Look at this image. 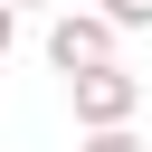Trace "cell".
Masks as SVG:
<instances>
[{"label": "cell", "instance_id": "cell-1", "mask_svg": "<svg viewBox=\"0 0 152 152\" xmlns=\"http://www.w3.org/2000/svg\"><path fill=\"white\" fill-rule=\"evenodd\" d=\"M114 38H124V28H114L104 10H57V19H48V66H57L66 86H76V76H95V66H124V57H114Z\"/></svg>", "mask_w": 152, "mask_h": 152}, {"label": "cell", "instance_id": "cell-2", "mask_svg": "<svg viewBox=\"0 0 152 152\" xmlns=\"http://www.w3.org/2000/svg\"><path fill=\"white\" fill-rule=\"evenodd\" d=\"M66 95H76V124H86V133H133V114H142V76H133V66H95V76H76Z\"/></svg>", "mask_w": 152, "mask_h": 152}, {"label": "cell", "instance_id": "cell-3", "mask_svg": "<svg viewBox=\"0 0 152 152\" xmlns=\"http://www.w3.org/2000/svg\"><path fill=\"white\" fill-rule=\"evenodd\" d=\"M95 10H104L114 28H152V0H95Z\"/></svg>", "mask_w": 152, "mask_h": 152}, {"label": "cell", "instance_id": "cell-4", "mask_svg": "<svg viewBox=\"0 0 152 152\" xmlns=\"http://www.w3.org/2000/svg\"><path fill=\"white\" fill-rule=\"evenodd\" d=\"M86 152H152L142 133H86Z\"/></svg>", "mask_w": 152, "mask_h": 152}, {"label": "cell", "instance_id": "cell-5", "mask_svg": "<svg viewBox=\"0 0 152 152\" xmlns=\"http://www.w3.org/2000/svg\"><path fill=\"white\" fill-rule=\"evenodd\" d=\"M10 48H19V10L0 0V57H10Z\"/></svg>", "mask_w": 152, "mask_h": 152}, {"label": "cell", "instance_id": "cell-6", "mask_svg": "<svg viewBox=\"0 0 152 152\" xmlns=\"http://www.w3.org/2000/svg\"><path fill=\"white\" fill-rule=\"evenodd\" d=\"M10 10H38V0H10Z\"/></svg>", "mask_w": 152, "mask_h": 152}]
</instances>
